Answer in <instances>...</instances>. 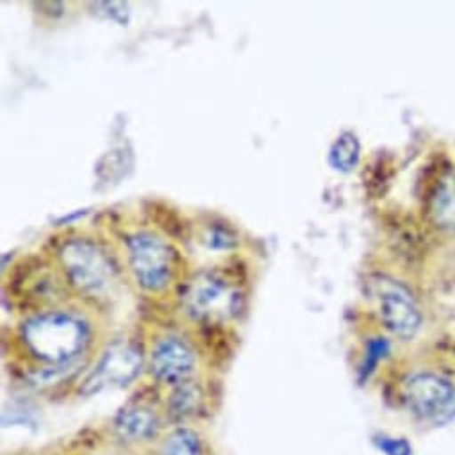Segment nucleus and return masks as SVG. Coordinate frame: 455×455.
<instances>
[{
  "label": "nucleus",
  "instance_id": "obj_1",
  "mask_svg": "<svg viewBox=\"0 0 455 455\" xmlns=\"http://www.w3.org/2000/svg\"><path fill=\"white\" fill-rule=\"evenodd\" d=\"M22 343L31 357L47 368H72L92 341L90 325L68 311H45L20 327Z\"/></svg>",
  "mask_w": 455,
  "mask_h": 455
},
{
  "label": "nucleus",
  "instance_id": "obj_2",
  "mask_svg": "<svg viewBox=\"0 0 455 455\" xmlns=\"http://www.w3.org/2000/svg\"><path fill=\"white\" fill-rule=\"evenodd\" d=\"M400 400L419 419L441 421L443 418H451L455 409V380L432 368L414 370L400 382Z\"/></svg>",
  "mask_w": 455,
  "mask_h": 455
},
{
  "label": "nucleus",
  "instance_id": "obj_3",
  "mask_svg": "<svg viewBox=\"0 0 455 455\" xmlns=\"http://www.w3.org/2000/svg\"><path fill=\"white\" fill-rule=\"evenodd\" d=\"M368 288L377 302V313L384 329L400 341L414 339L423 318L411 290L387 275L370 277Z\"/></svg>",
  "mask_w": 455,
  "mask_h": 455
},
{
  "label": "nucleus",
  "instance_id": "obj_4",
  "mask_svg": "<svg viewBox=\"0 0 455 455\" xmlns=\"http://www.w3.org/2000/svg\"><path fill=\"white\" fill-rule=\"evenodd\" d=\"M127 258L138 286L148 293L164 291L175 277V252L154 233L140 231L127 238Z\"/></svg>",
  "mask_w": 455,
  "mask_h": 455
},
{
  "label": "nucleus",
  "instance_id": "obj_5",
  "mask_svg": "<svg viewBox=\"0 0 455 455\" xmlns=\"http://www.w3.org/2000/svg\"><path fill=\"white\" fill-rule=\"evenodd\" d=\"M60 263L67 281L81 293L99 295L115 279V267L109 256L93 242L74 238L60 249Z\"/></svg>",
  "mask_w": 455,
  "mask_h": 455
},
{
  "label": "nucleus",
  "instance_id": "obj_6",
  "mask_svg": "<svg viewBox=\"0 0 455 455\" xmlns=\"http://www.w3.org/2000/svg\"><path fill=\"white\" fill-rule=\"evenodd\" d=\"M242 299L240 290L227 283L220 272L207 270L200 272L188 283L182 304L193 320L209 322L238 315Z\"/></svg>",
  "mask_w": 455,
  "mask_h": 455
},
{
  "label": "nucleus",
  "instance_id": "obj_7",
  "mask_svg": "<svg viewBox=\"0 0 455 455\" xmlns=\"http://www.w3.org/2000/svg\"><path fill=\"white\" fill-rule=\"evenodd\" d=\"M143 368V354L132 341H115L109 345L90 375L83 380L81 395H93L104 387L129 386Z\"/></svg>",
  "mask_w": 455,
  "mask_h": 455
},
{
  "label": "nucleus",
  "instance_id": "obj_8",
  "mask_svg": "<svg viewBox=\"0 0 455 455\" xmlns=\"http://www.w3.org/2000/svg\"><path fill=\"white\" fill-rule=\"evenodd\" d=\"M193 348L177 336L157 338L148 354V368L156 380L166 386H177L189 380L195 370Z\"/></svg>",
  "mask_w": 455,
  "mask_h": 455
},
{
  "label": "nucleus",
  "instance_id": "obj_9",
  "mask_svg": "<svg viewBox=\"0 0 455 455\" xmlns=\"http://www.w3.org/2000/svg\"><path fill=\"white\" fill-rule=\"evenodd\" d=\"M161 432L159 414L145 403H129L113 418V434L124 444H145Z\"/></svg>",
  "mask_w": 455,
  "mask_h": 455
},
{
  "label": "nucleus",
  "instance_id": "obj_10",
  "mask_svg": "<svg viewBox=\"0 0 455 455\" xmlns=\"http://www.w3.org/2000/svg\"><path fill=\"white\" fill-rule=\"evenodd\" d=\"M425 211L430 223L443 233L455 235V173L439 172L427 191Z\"/></svg>",
  "mask_w": 455,
  "mask_h": 455
},
{
  "label": "nucleus",
  "instance_id": "obj_11",
  "mask_svg": "<svg viewBox=\"0 0 455 455\" xmlns=\"http://www.w3.org/2000/svg\"><path fill=\"white\" fill-rule=\"evenodd\" d=\"M166 409L173 423H186L188 419L196 418L204 409V391L200 384L189 379L173 386Z\"/></svg>",
  "mask_w": 455,
  "mask_h": 455
},
{
  "label": "nucleus",
  "instance_id": "obj_12",
  "mask_svg": "<svg viewBox=\"0 0 455 455\" xmlns=\"http://www.w3.org/2000/svg\"><path fill=\"white\" fill-rule=\"evenodd\" d=\"M156 455H205V450L196 430L179 425L161 439Z\"/></svg>",
  "mask_w": 455,
  "mask_h": 455
},
{
  "label": "nucleus",
  "instance_id": "obj_13",
  "mask_svg": "<svg viewBox=\"0 0 455 455\" xmlns=\"http://www.w3.org/2000/svg\"><path fill=\"white\" fill-rule=\"evenodd\" d=\"M361 157V143L352 131L341 132L329 150V164L339 173H350Z\"/></svg>",
  "mask_w": 455,
  "mask_h": 455
},
{
  "label": "nucleus",
  "instance_id": "obj_14",
  "mask_svg": "<svg viewBox=\"0 0 455 455\" xmlns=\"http://www.w3.org/2000/svg\"><path fill=\"white\" fill-rule=\"evenodd\" d=\"M200 242L209 251H233L238 247V235L227 223L212 221L204 227Z\"/></svg>",
  "mask_w": 455,
  "mask_h": 455
},
{
  "label": "nucleus",
  "instance_id": "obj_15",
  "mask_svg": "<svg viewBox=\"0 0 455 455\" xmlns=\"http://www.w3.org/2000/svg\"><path fill=\"white\" fill-rule=\"evenodd\" d=\"M387 341L384 339V338H373V339H370V343H368V348H366V357H364V364H363V375L364 377H368L373 370H375V366L379 364V361L386 355V352H387Z\"/></svg>",
  "mask_w": 455,
  "mask_h": 455
},
{
  "label": "nucleus",
  "instance_id": "obj_16",
  "mask_svg": "<svg viewBox=\"0 0 455 455\" xmlns=\"http://www.w3.org/2000/svg\"><path fill=\"white\" fill-rule=\"evenodd\" d=\"M377 444L384 455H411V446L405 439L400 437H380L377 439Z\"/></svg>",
  "mask_w": 455,
  "mask_h": 455
}]
</instances>
